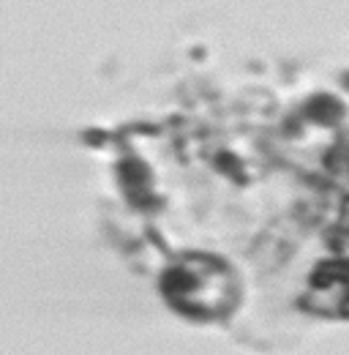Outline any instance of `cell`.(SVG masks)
Wrapping results in <instances>:
<instances>
[{"instance_id": "7a4b0ae2", "label": "cell", "mask_w": 349, "mask_h": 355, "mask_svg": "<svg viewBox=\"0 0 349 355\" xmlns=\"http://www.w3.org/2000/svg\"><path fill=\"white\" fill-rule=\"evenodd\" d=\"M301 306L319 317L349 320V257L316 263L308 276Z\"/></svg>"}, {"instance_id": "6da1fadb", "label": "cell", "mask_w": 349, "mask_h": 355, "mask_svg": "<svg viewBox=\"0 0 349 355\" xmlns=\"http://www.w3.org/2000/svg\"><path fill=\"white\" fill-rule=\"evenodd\" d=\"M161 295L177 314L211 322L224 320L240 301V279L224 257L205 252L177 254L161 273Z\"/></svg>"}, {"instance_id": "3957f363", "label": "cell", "mask_w": 349, "mask_h": 355, "mask_svg": "<svg viewBox=\"0 0 349 355\" xmlns=\"http://www.w3.org/2000/svg\"><path fill=\"white\" fill-rule=\"evenodd\" d=\"M118 175L123 180V186H126L131 200H134L139 208H145L142 200H150V194H147V186H150V173H147V167H145L142 162L131 159V162H123V164L118 167Z\"/></svg>"}, {"instance_id": "277c9868", "label": "cell", "mask_w": 349, "mask_h": 355, "mask_svg": "<svg viewBox=\"0 0 349 355\" xmlns=\"http://www.w3.org/2000/svg\"><path fill=\"white\" fill-rule=\"evenodd\" d=\"M305 118L319 123V126H336L344 118V104L336 96H314L305 104Z\"/></svg>"}]
</instances>
